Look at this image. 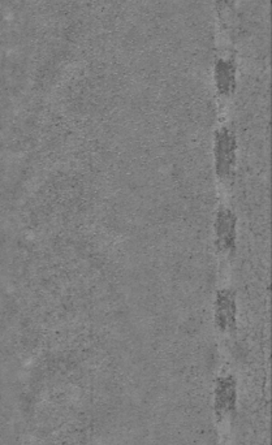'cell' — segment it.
Wrapping results in <instances>:
<instances>
[{
    "mask_svg": "<svg viewBox=\"0 0 272 445\" xmlns=\"http://www.w3.org/2000/svg\"><path fill=\"white\" fill-rule=\"evenodd\" d=\"M236 401V390L235 383L230 378H226L219 381L217 391V406L220 412H229Z\"/></svg>",
    "mask_w": 272,
    "mask_h": 445,
    "instance_id": "cell-1",
    "label": "cell"
}]
</instances>
